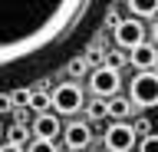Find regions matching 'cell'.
<instances>
[{"mask_svg":"<svg viewBox=\"0 0 158 152\" xmlns=\"http://www.w3.org/2000/svg\"><path fill=\"white\" fill-rule=\"evenodd\" d=\"M63 139H66V145L73 152H79V149H86L89 142H92V129H89L86 119H73L66 129H63Z\"/></svg>","mask_w":158,"mask_h":152,"instance_id":"cell-8","label":"cell"},{"mask_svg":"<svg viewBox=\"0 0 158 152\" xmlns=\"http://www.w3.org/2000/svg\"><path fill=\"white\" fill-rule=\"evenodd\" d=\"M10 142H17V145H30V129L27 126H23V122H17V126H13V129H10Z\"/></svg>","mask_w":158,"mask_h":152,"instance_id":"cell-13","label":"cell"},{"mask_svg":"<svg viewBox=\"0 0 158 152\" xmlns=\"http://www.w3.org/2000/svg\"><path fill=\"white\" fill-rule=\"evenodd\" d=\"M152 40L158 43V20H155V30H152Z\"/></svg>","mask_w":158,"mask_h":152,"instance_id":"cell-20","label":"cell"},{"mask_svg":"<svg viewBox=\"0 0 158 152\" xmlns=\"http://www.w3.org/2000/svg\"><path fill=\"white\" fill-rule=\"evenodd\" d=\"M10 109H13V96L0 93V112H10Z\"/></svg>","mask_w":158,"mask_h":152,"instance_id":"cell-18","label":"cell"},{"mask_svg":"<svg viewBox=\"0 0 158 152\" xmlns=\"http://www.w3.org/2000/svg\"><path fill=\"white\" fill-rule=\"evenodd\" d=\"M115 43L122 46V50H135L138 43H145V27H142V17L118 23V27H115Z\"/></svg>","mask_w":158,"mask_h":152,"instance_id":"cell-6","label":"cell"},{"mask_svg":"<svg viewBox=\"0 0 158 152\" xmlns=\"http://www.w3.org/2000/svg\"><path fill=\"white\" fill-rule=\"evenodd\" d=\"M13 96V109H27L30 106V89H17V93H10Z\"/></svg>","mask_w":158,"mask_h":152,"instance_id":"cell-16","label":"cell"},{"mask_svg":"<svg viewBox=\"0 0 158 152\" xmlns=\"http://www.w3.org/2000/svg\"><path fill=\"white\" fill-rule=\"evenodd\" d=\"M0 145H3V119H0Z\"/></svg>","mask_w":158,"mask_h":152,"instance_id":"cell-21","label":"cell"},{"mask_svg":"<svg viewBox=\"0 0 158 152\" xmlns=\"http://www.w3.org/2000/svg\"><path fill=\"white\" fill-rule=\"evenodd\" d=\"M128 96L138 109H152L158 106V73L155 70H138L135 80L128 83Z\"/></svg>","mask_w":158,"mask_h":152,"instance_id":"cell-2","label":"cell"},{"mask_svg":"<svg viewBox=\"0 0 158 152\" xmlns=\"http://www.w3.org/2000/svg\"><path fill=\"white\" fill-rule=\"evenodd\" d=\"M92 7L96 0H0V73L53 56Z\"/></svg>","mask_w":158,"mask_h":152,"instance_id":"cell-1","label":"cell"},{"mask_svg":"<svg viewBox=\"0 0 158 152\" xmlns=\"http://www.w3.org/2000/svg\"><path fill=\"white\" fill-rule=\"evenodd\" d=\"M53 109V93L30 89V112H49Z\"/></svg>","mask_w":158,"mask_h":152,"instance_id":"cell-11","label":"cell"},{"mask_svg":"<svg viewBox=\"0 0 158 152\" xmlns=\"http://www.w3.org/2000/svg\"><path fill=\"white\" fill-rule=\"evenodd\" d=\"M0 152H23V145H17V142H3Z\"/></svg>","mask_w":158,"mask_h":152,"instance_id":"cell-19","label":"cell"},{"mask_svg":"<svg viewBox=\"0 0 158 152\" xmlns=\"http://www.w3.org/2000/svg\"><path fill=\"white\" fill-rule=\"evenodd\" d=\"M128 63H132V66H138V70H152V66H158L155 43H138L135 50H128Z\"/></svg>","mask_w":158,"mask_h":152,"instance_id":"cell-9","label":"cell"},{"mask_svg":"<svg viewBox=\"0 0 158 152\" xmlns=\"http://www.w3.org/2000/svg\"><path fill=\"white\" fill-rule=\"evenodd\" d=\"M138 152H158V136H145L142 145H138Z\"/></svg>","mask_w":158,"mask_h":152,"instance_id":"cell-17","label":"cell"},{"mask_svg":"<svg viewBox=\"0 0 158 152\" xmlns=\"http://www.w3.org/2000/svg\"><path fill=\"white\" fill-rule=\"evenodd\" d=\"M109 116V102H102V96H96V102H89V119H102Z\"/></svg>","mask_w":158,"mask_h":152,"instance_id":"cell-14","label":"cell"},{"mask_svg":"<svg viewBox=\"0 0 158 152\" xmlns=\"http://www.w3.org/2000/svg\"><path fill=\"white\" fill-rule=\"evenodd\" d=\"M82 89H79V83H59L56 89H53V109L59 116H76L82 109Z\"/></svg>","mask_w":158,"mask_h":152,"instance_id":"cell-3","label":"cell"},{"mask_svg":"<svg viewBox=\"0 0 158 152\" xmlns=\"http://www.w3.org/2000/svg\"><path fill=\"white\" fill-rule=\"evenodd\" d=\"M128 10L135 13V17H155L158 0H128Z\"/></svg>","mask_w":158,"mask_h":152,"instance_id":"cell-12","label":"cell"},{"mask_svg":"<svg viewBox=\"0 0 158 152\" xmlns=\"http://www.w3.org/2000/svg\"><path fill=\"white\" fill-rule=\"evenodd\" d=\"M102 142H106L109 152H128L132 145H135V129L128 126V122H112L106 129V136H102Z\"/></svg>","mask_w":158,"mask_h":152,"instance_id":"cell-5","label":"cell"},{"mask_svg":"<svg viewBox=\"0 0 158 152\" xmlns=\"http://www.w3.org/2000/svg\"><path fill=\"white\" fill-rule=\"evenodd\" d=\"M59 132H63V122H59V112L49 109V112H36L33 116V136L36 139H56Z\"/></svg>","mask_w":158,"mask_h":152,"instance_id":"cell-7","label":"cell"},{"mask_svg":"<svg viewBox=\"0 0 158 152\" xmlns=\"http://www.w3.org/2000/svg\"><path fill=\"white\" fill-rule=\"evenodd\" d=\"M27 152H56V145L49 139H36V136H33V142L27 145Z\"/></svg>","mask_w":158,"mask_h":152,"instance_id":"cell-15","label":"cell"},{"mask_svg":"<svg viewBox=\"0 0 158 152\" xmlns=\"http://www.w3.org/2000/svg\"><path fill=\"white\" fill-rule=\"evenodd\" d=\"M118 86H122V80H118V70H115V66H99V70L89 76V89L96 93V96H102V99L115 96Z\"/></svg>","mask_w":158,"mask_h":152,"instance_id":"cell-4","label":"cell"},{"mask_svg":"<svg viewBox=\"0 0 158 152\" xmlns=\"http://www.w3.org/2000/svg\"><path fill=\"white\" fill-rule=\"evenodd\" d=\"M109 119H128V112H132V106H135V102H128L125 96H109Z\"/></svg>","mask_w":158,"mask_h":152,"instance_id":"cell-10","label":"cell"}]
</instances>
